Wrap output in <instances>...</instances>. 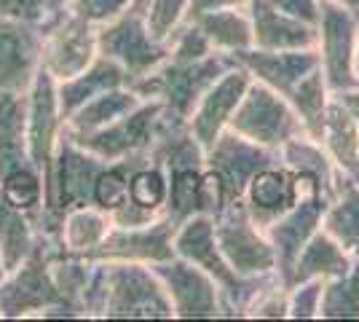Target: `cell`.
<instances>
[{
  "mask_svg": "<svg viewBox=\"0 0 359 322\" xmlns=\"http://www.w3.org/2000/svg\"><path fill=\"white\" fill-rule=\"evenodd\" d=\"M351 261L354 258L346 253L344 247L338 245L325 229H319L303 245L300 255L295 258V266H292V274H290L287 288L295 285V282H303V279H322V282H327L332 276L346 274Z\"/></svg>",
  "mask_w": 359,
  "mask_h": 322,
  "instance_id": "obj_26",
  "label": "cell"
},
{
  "mask_svg": "<svg viewBox=\"0 0 359 322\" xmlns=\"http://www.w3.org/2000/svg\"><path fill=\"white\" fill-rule=\"evenodd\" d=\"M233 65H236V60L231 54H223V51H212V54L198 57V60L166 57L156 70H150L148 76L137 78L132 89L142 100L161 102L164 113H169L172 119L188 121L194 107L198 105V100L207 94V89L223 73H228Z\"/></svg>",
  "mask_w": 359,
  "mask_h": 322,
  "instance_id": "obj_2",
  "label": "cell"
},
{
  "mask_svg": "<svg viewBox=\"0 0 359 322\" xmlns=\"http://www.w3.org/2000/svg\"><path fill=\"white\" fill-rule=\"evenodd\" d=\"M25 164H30L27 92H0V177Z\"/></svg>",
  "mask_w": 359,
  "mask_h": 322,
  "instance_id": "obj_24",
  "label": "cell"
},
{
  "mask_svg": "<svg viewBox=\"0 0 359 322\" xmlns=\"http://www.w3.org/2000/svg\"><path fill=\"white\" fill-rule=\"evenodd\" d=\"M327 199L325 196H298L295 204L279 215L273 223L266 226L273 253H276V276L282 282H290L295 258L300 255L303 245L322 229V215H325Z\"/></svg>",
  "mask_w": 359,
  "mask_h": 322,
  "instance_id": "obj_15",
  "label": "cell"
},
{
  "mask_svg": "<svg viewBox=\"0 0 359 322\" xmlns=\"http://www.w3.org/2000/svg\"><path fill=\"white\" fill-rule=\"evenodd\" d=\"M196 27L204 32V38L212 43L215 51L223 54H239L252 48V22L247 8H220V11H207V14L194 16Z\"/></svg>",
  "mask_w": 359,
  "mask_h": 322,
  "instance_id": "obj_28",
  "label": "cell"
},
{
  "mask_svg": "<svg viewBox=\"0 0 359 322\" xmlns=\"http://www.w3.org/2000/svg\"><path fill=\"white\" fill-rule=\"evenodd\" d=\"M97 51L118 62L135 83L169 57V43L156 41L145 25V16L135 8H126L121 16L97 27Z\"/></svg>",
  "mask_w": 359,
  "mask_h": 322,
  "instance_id": "obj_7",
  "label": "cell"
},
{
  "mask_svg": "<svg viewBox=\"0 0 359 322\" xmlns=\"http://www.w3.org/2000/svg\"><path fill=\"white\" fill-rule=\"evenodd\" d=\"M43 30L0 14V92H27L41 70Z\"/></svg>",
  "mask_w": 359,
  "mask_h": 322,
  "instance_id": "obj_13",
  "label": "cell"
},
{
  "mask_svg": "<svg viewBox=\"0 0 359 322\" xmlns=\"http://www.w3.org/2000/svg\"><path fill=\"white\" fill-rule=\"evenodd\" d=\"M105 263V301L100 320H175L161 279L150 263Z\"/></svg>",
  "mask_w": 359,
  "mask_h": 322,
  "instance_id": "obj_3",
  "label": "cell"
},
{
  "mask_svg": "<svg viewBox=\"0 0 359 322\" xmlns=\"http://www.w3.org/2000/svg\"><path fill=\"white\" fill-rule=\"evenodd\" d=\"M140 102H142V97H140L132 86L110 89V92L89 100L83 107H78L70 119H65L62 129H65L70 137L91 135V132L105 129V126H110L113 121L123 119V116H126V113H132Z\"/></svg>",
  "mask_w": 359,
  "mask_h": 322,
  "instance_id": "obj_25",
  "label": "cell"
},
{
  "mask_svg": "<svg viewBox=\"0 0 359 322\" xmlns=\"http://www.w3.org/2000/svg\"><path fill=\"white\" fill-rule=\"evenodd\" d=\"M191 0H150V6L142 11L150 35L161 43H169V38L188 22Z\"/></svg>",
  "mask_w": 359,
  "mask_h": 322,
  "instance_id": "obj_36",
  "label": "cell"
},
{
  "mask_svg": "<svg viewBox=\"0 0 359 322\" xmlns=\"http://www.w3.org/2000/svg\"><path fill=\"white\" fill-rule=\"evenodd\" d=\"M228 129H233L236 135L252 140L257 145L273 148V151H279L290 140L306 135L298 113L292 110L285 94L273 92L257 81L247 86Z\"/></svg>",
  "mask_w": 359,
  "mask_h": 322,
  "instance_id": "obj_5",
  "label": "cell"
},
{
  "mask_svg": "<svg viewBox=\"0 0 359 322\" xmlns=\"http://www.w3.org/2000/svg\"><path fill=\"white\" fill-rule=\"evenodd\" d=\"M175 226L169 217H156L142 226H116L107 231L102 245L91 253L89 261H132L161 263L175 255L172 247Z\"/></svg>",
  "mask_w": 359,
  "mask_h": 322,
  "instance_id": "obj_14",
  "label": "cell"
},
{
  "mask_svg": "<svg viewBox=\"0 0 359 322\" xmlns=\"http://www.w3.org/2000/svg\"><path fill=\"white\" fill-rule=\"evenodd\" d=\"M0 14L30 22V25H43L48 19V6L46 0H0Z\"/></svg>",
  "mask_w": 359,
  "mask_h": 322,
  "instance_id": "obj_40",
  "label": "cell"
},
{
  "mask_svg": "<svg viewBox=\"0 0 359 322\" xmlns=\"http://www.w3.org/2000/svg\"><path fill=\"white\" fill-rule=\"evenodd\" d=\"M250 320H287V285L282 279L271 282L269 288L257 293L250 309H247Z\"/></svg>",
  "mask_w": 359,
  "mask_h": 322,
  "instance_id": "obj_38",
  "label": "cell"
},
{
  "mask_svg": "<svg viewBox=\"0 0 359 322\" xmlns=\"http://www.w3.org/2000/svg\"><path fill=\"white\" fill-rule=\"evenodd\" d=\"M335 97H338V100L348 107V113H351V116H354V121L359 123V86H354V89H346V92H338Z\"/></svg>",
  "mask_w": 359,
  "mask_h": 322,
  "instance_id": "obj_43",
  "label": "cell"
},
{
  "mask_svg": "<svg viewBox=\"0 0 359 322\" xmlns=\"http://www.w3.org/2000/svg\"><path fill=\"white\" fill-rule=\"evenodd\" d=\"M273 8H279L282 14L292 16L306 25H319V14H322V0H269Z\"/></svg>",
  "mask_w": 359,
  "mask_h": 322,
  "instance_id": "obj_41",
  "label": "cell"
},
{
  "mask_svg": "<svg viewBox=\"0 0 359 322\" xmlns=\"http://www.w3.org/2000/svg\"><path fill=\"white\" fill-rule=\"evenodd\" d=\"M46 6H48V19H51V16L62 14L70 6V0H46Z\"/></svg>",
  "mask_w": 359,
  "mask_h": 322,
  "instance_id": "obj_44",
  "label": "cell"
},
{
  "mask_svg": "<svg viewBox=\"0 0 359 322\" xmlns=\"http://www.w3.org/2000/svg\"><path fill=\"white\" fill-rule=\"evenodd\" d=\"M354 73H357V81H359V35H357V46H354Z\"/></svg>",
  "mask_w": 359,
  "mask_h": 322,
  "instance_id": "obj_47",
  "label": "cell"
},
{
  "mask_svg": "<svg viewBox=\"0 0 359 322\" xmlns=\"http://www.w3.org/2000/svg\"><path fill=\"white\" fill-rule=\"evenodd\" d=\"M3 274H6V266H3V258H0V279H3Z\"/></svg>",
  "mask_w": 359,
  "mask_h": 322,
  "instance_id": "obj_48",
  "label": "cell"
},
{
  "mask_svg": "<svg viewBox=\"0 0 359 322\" xmlns=\"http://www.w3.org/2000/svg\"><path fill=\"white\" fill-rule=\"evenodd\" d=\"M215 236L231 269L241 276L276 274V253L269 234L247 213L244 201L236 199L215 217Z\"/></svg>",
  "mask_w": 359,
  "mask_h": 322,
  "instance_id": "obj_6",
  "label": "cell"
},
{
  "mask_svg": "<svg viewBox=\"0 0 359 322\" xmlns=\"http://www.w3.org/2000/svg\"><path fill=\"white\" fill-rule=\"evenodd\" d=\"M322 279H303L287 288V317L290 320H319Z\"/></svg>",
  "mask_w": 359,
  "mask_h": 322,
  "instance_id": "obj_37",
  "label": "cell"
},
{
  "mask_svg": "<svg viewBox=\"0 0 359 322\" xmlns=\"http://www.w3.org/2000/svg\"><path fill=\"white\" fill-rule=\"evenodd\" d=\"M113 229V217L94 207V204H81V207H70L65 217H62L60 242L62 250L70 255H81V258H91V253L102 245L107 231Z\"/></svg>",
  "mask_w": 359,
  "mask_h": 322,
  "instance_id": "obj_27",
  "label": "cell"
},
{
  "mask_svg": "<svg viewBox=\"0 0 359 322\" xmlns=\"http://www.w3.org/2000/svg\"><path fill=\"white\" fill-rule=\"evenodd\" d=\"M247 213L252 215L257 226H269L279 215H285L295 204V188H292V172L276 161L269 167L257 169L241 194Z\"/></svg>",
  "mask_w": 359,
  "mask_h": 322,
  "instance_id": "obj_20",
  "label": "cell"
},
{
  "mask_svg": "<svg viewBox=\"0 0 359 322\" xmlns=\"http://www.w3.org/2000/svg\"><path fill=\"white\" fill-rule=\"evenodd\" d=\"M322 229L344 247L351 258L359 255V177L338 175L335 191L330 196L325 215H322Z\"/></svg>",
  "mask_w": 359,
  "mask_h": 322,
  "instance_id": "obj_23",
  "label": "cell"
},
{
  "mask_svg": "<svg viewBox=\"0 0 359 322\" xmlns=\"http://www.w3.org/2000/svg\"><path fill=\"white\" fill-rule=\"evenodd\" d=\"M129 6H132V0H70L67 8H73L75 14H81L94 27H100V25L121 16Z\"/></svg>",
  "mask_w": 359,
  "mask_h": 322,
  "instance_id": "obj_39",
  "label": "cell"
},
{
  "mask_svg": "<svg viewBox=\"0 0 359 322\" xmlns=\"http://www.w3.org/2000/svg\"><path fill=\"white\" fill-rule=\"evenodd\" d=\"M0 180H3V201L8 207L19 210V213L30 215L32 220H35V229H38V217H41L46 204L43 175L32 164H25V167H16L11 172H6Z\"/></svg>",
  "mask_w": 359,
  "mask_h": 322,
  "instance_id": "obj_32",
  "label": "cell"
},
{
  "mask_svg": "<svg viewBox=\"0 0 359 322\" xmlns=\"http://www.w3.org/2000/svg\"><path fill=\"white\" fill-rule=\"evenodd\" d=\"M201 172L204 167L169 169V196H166L164 217L177 229L182 220L201 215Z\"/></svg>",
  "mask_w": 359,
  "mask_h": 322,
  "instance_id": "obj_34",
  "label": "cell"
},
{
  "mask_svg": "<svg viewBox=\"0 0 359 322\" xmlns=\"http://www.w3.org/2000/svg\"><path fill=\"white\" fill-rule=\"evenodd\" d=\"M319 142L338 172H344L348 177H359V123L335 94L325 113Z\"/></svg>",
  "mask_w": 359,
  "mask_h": 322,
  "instance_id": "obj_22",
  "label": "cell"
},
{
  "mask_svg": "<svg viewBox=\"0 0 359 322\" xmlns=\"http://www.w3.org/2000/svg\"><path fill=\"white\" fill-rule=\"evenodd\" d=\"M169 196V175L158 161H145L129 172V204L137 210L161 217Z\"/></svg>",
  "mask_w": 359,
  "mask_h": 322,
  "instance_id": "obj_33",
  "label": "cell"
},
{
  "mask_svg": "<svg viewBox=\"0 0 359 322\" xmlns=\"http://www.w3.org/2000/svg\"><path fill=\"white\" fill-rule=\"evenodd\" d=\"M158 119H161V102L142 100L132 113H126L123 119L113 121L105 129H97V132L81 135V137H70L67 132L65 135L75 140L81 148H86L110 164V161L150 156V148L156 142V132H158Z\"/></svg>",
  "mask_w": 359,
  "mask_h": 322,
  "instance_id": "obj_10",
  "label": "cell"
},
{
  "mask_svg": "<svg viewBox=\"0 0 359 322\" xmlns=\"http://www.w3.org/2000/svg\"><path fill=\"white\" fill-rule=\"evenodd\" d=\"M62 123L65 121H62L60 100H57V81L41 67L27 89V154H30L32 167L43 175L46 196H48V185H51Z\"/></svg>",
  "mask_w": 359,
  "mask_h": 322,
  "instance_id": "obj_12",
  "label": "cell"
},
{
  "mask_svg": "<svg viewBox=\"0 0 359 322\" xmlns=\"http://www.w3.org/2000/svg\"><path fill=\"white\" fill-rule=\"evenodd\" d=\"M175 255L185 261L201 266L207 274L217 282L220 288V304H223V317H247V309L257 298V293L269 288L271 282H276V274L263 276H241L231 269V263L225 261L220 253L217 236H215V217L210 215H194L188 220H182L175 236H172Z\"/></svg>",
  "mask_w": 359,
  "mask_h": 322,
  "instance_id": "obj_1",
  "label": "cell"
},
{
  "mask_svg": "<svg viewBox=\"0 0 359 322\" xmlns=\"http://www.w3.org/2000/svg\"><path fill=\"white\" fill-rule=\"evenodd\" d=\"M250 0H191V11L188 19H194L198 14H207V11H220V8H247Z\"/></svg>",
  "mask_w": 359,
  "mask_h": 322,
  "instance_id": "obj_42",
  "label": "cell"
},
{
  "mask_svg": "<svg viewBox=\"0 0 359 322\" xmlns=\"http://www.w3.org/2000/svg\"><path fill=\"white\" fill-rule=\"evenodd\" d=\"M156 276L161 279L175 320H220V288L201 266L172 255L169 261L150 263Z\"/></svg>",
  "mask_w": 359,
  "mask_h": 322,
  "instance_id": "obj_11",
  "label": "cell"
},
{
  "mask_svg": "<svg viewBox=\"0 0 359 322\" xmlns=\"http://www.w3.org/2000/svg\"><path fill=\"white\" fill-rule=\"evenodd\" d=\"M247 14L252 22V46L269 51H292V48H314L316 27L298 22L292 16L273 8L269 0H250Z\"/></svg>",
  "mask_w": 359,
  "mask_h": 322,
  "instance_id": "obj_19",
  "label": "cell"
},
{
  "mask_svg": "<svg viewBox=\"0 0 359 322\" xmlns=\"http://www.w3.org/2000/svg\"><path fill=\"white\" fill-rule=\"evenodd\" d=\"M60 247V239H48L43 234H38L35 250L16 269L3 274L0 279V317L3 320H30V317L41 320L46 309L67 304L51 276V253Z\"/></svg>",
  "mask_w": 359,
  "mask_h": 322,
  "instance_id": "obj_4",
  "label": "cell"
},
{
  "mask_svg": "<svg viewBox=\"0 0 359 322\" xmlns=\"http://www.w3.org/2000/svg\"><path fill=\"white\" fill-rule=\"evenodd\" d=\"M279 161L292 172H303V175H311L314 180H319V185L325 188V194L332 196L335 183H338V169L330 161L327 151L322 148V142L309 135H300V137L290 140L279 148Z\"/></svg>",
  "mask_w": 359,
  "mask_h": 322,
  "instance_id": "obj_29",
  "label": "cell"
},
{
  "mask_svg": "<svg viewBox=\"0 0 359 322\" xmlns=\"http://www.w3.org/2000/svg\"><path fill=\"white\" fill-rule=\"evenodd\" d=\"M0 199H3V180H0Z\"/></svg>",
  "mask_w": 359,
  "mask_h": 322,
  "instance_id": "obj_49",
  "label": "cell"
},
{
  "mask_svg": "<svg viewBox=\"0 0 359 322\" xmlns=\"http://www.w3.org/2000/svg\"><path fill=\"white\" fill-rule=\"evenodd\" d=\"M250 83H252L250 73L236 62L198 100V105L194 107V113L188 119V126L204 148H210L212 142L231 126V119H233V113H236V107H239L241 97H244Z\"/></svg>",
  "mask_w": 359,
  "mask_h": 322,
  "instance_id": "obj_17",
  "label": "cell"
},
{
  "mask_svg": "<svg viewBox=\"0 0 359 322\" xmlns=\"http://www.w3.org/2000/svg\"><path fill=\"white\" fill-rule=\"evenodd\" d=\"M35 245H38L35 220L0 199V258L6 271L16 269L35 250Z\"/></svg>",
  "mask_w": 359,
  "mask_h": 322,
  "instance_id": "obj_31",
  "label": "cell"
},
{
  "mask_svg": "<svg viewBox=\"0 0 359 322\" xmlns=\"http://www.w3.org/2000/svg\"><path fill=\"white\" fill-rule=\"evenodd\" d=\"M287 100H290L292 110L298 113L306 135L319 140L322 121H325V113H327V105H330V100H332V89L327 86L322 70L316 67L309 76L300 78L298 83L292 86V92L287 94Z\"/></svg>",
  "mask_w": 359,
  "mask_h": 322,
  "instance_id": "obj_30",
  "label": "cell"
},
{
  "mask_svg": "<svg viewBox=\"0 0 359 322\" xmlns=\"http://www.w3.org/2000/svg\"><path fill=\"white\" fill-rule=\"evenodd\" d=\"M233 60L250 73L252 81L269 86L279 94H290L303 76L319 67L316 48H292V51H269V48H247L233 54Z\"/></svg>",
  "mask_w": 359,
  "mask_h": 322,
  "instance_id": "obj_18",
  "label": "cell"
},
{
  "mask_svg": "<svg viewBox=\"0 0 359 322\" xmlns=\"http://www.w3.org/2000/svg\"><path fill=\"white\" fill-rule=\"evenodd\" d=\"M148 6H150V0H132V6H129V8H135V11H140V14H142Z\"/></svg>",
  "mask_w": 359,
  "mask_h": 322,
  "instance_id": "obj_46",
  "label": "cell"
},
{
  "mask_svg": "<svg viewBox=\"0 0 359 322\" xmlns=\"http://www.w3.org/2000/svg\"><path fill=\"white\" fill-rule=\"evenodd\" d=\"M41 30H43L41 67L54 81L78 76L100 54L97 51V27L81 14H75L73 8H65L62 14L46 19Z\"/></svg>",
  "mask_w": 359,
  "mask_h": 322,
  "instance_id": "obj_8",
  "label": "cell"
},
{
  "mask_svg": "<svg viewBox=\"0 0 359 322\" xmlns=\"http://www.w3.org/2000/svg\"><path fill=\"white\" fill-rule=\"evenodd\" d=\"M279 161V151L257 145L252 140L241 137L233 129H225L220 137L207 148V167L223 177L231 199H241L244 188L257 169Z\"/></svg>",
  "mask_w": 359,
  "mask_h": 322,
  "instance_id": "obj_16",
  "label": "cell"
},
{
  "mask_svg": "<svg viewBox=\"0 0 359 322\" xmlns=\"http://www.w3.org/2000/svg\"><path fill=\"white\" fill-rule=\"evenodd\" d=\"M319 320H359V255L346 274L325 282Z\"/></svg>",
  "mask_w": 359,
  "mask_h": 322,
  "instance_id": "obj_35",
  "label": "cell"
},
{
  "mask_svg": "<svg viewBox=\"0 0 359 322\" xmlns=\"http://www.w3.org/2000/svg\"><path fill=\"white\" fill-rule=\"evenodd\" d=\"M359 35V19L344 6L322 0V14L316 25V54L319 70L332 94L359 86L354 73V46Z\"/></svg>",
  "mask_w": 359,
  "mask_h": 322,
  "instance_id": "obj_9",
  "label": "cell"
},
{
  "mask_svg": "<svg viewBox=\"0 0 359 322\" xmlns=\"http://www.w3.org/2000/svg\"><path fill=\"white\" fill-rule=\"evenodd\" d=\"M330 3H338V6H344L346 11H351V14L359 19V0H330Z\"/></svg>",
  "mask_w": 359,
  "mask_h": 322,
  "instance_id": "obj_45",
  "label": "cell"
},
{
  "mask_svg": "<svg viewBox=\"0 0 359 322\" xmlns=\"http://www.w3.org/2000/svg\"><path fill=\"white\" fill-rule=\"evenodd\" d=\"M121 86H132V76L121 67L118 62L97 54L86 70H81L73 78L57 81V100H60L62 121L70 119L75 110L83 107L89 100L110 92V89H121Z\"/></svg>",
  "mask_w": 359,
  "mask_h": 322,
  "instance_id": "obj_21",
  "label": "cell"
}]
</instances>
